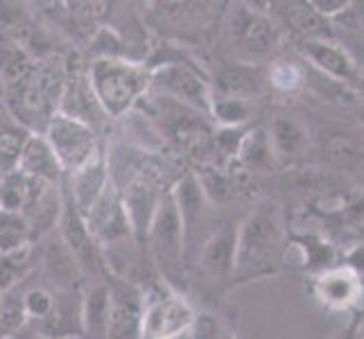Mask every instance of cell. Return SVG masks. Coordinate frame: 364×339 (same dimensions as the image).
<instances>
[{
	"mask_svg": "<svg viewBox=\"0 0 364 339\" xmlns=\"http://www.w3.org/2000/svg\"><path fill=\"white\" fill-rule=\"evenodd\" d=\"M23 339H25V337H23ZM30 339H48V337H41V335H36V333H34V335H32Z\"/></svg>",
	"mask_w": 364,
	"mask_h": 339,
	"instance_id": "ab89813d",
	"label": "cell"
},
{
	"mask_svg": "<svg viewBox=\"0 0 364 339\" xmlns=\"http://www.w3.org/2000/svg\"><path fill=\"white\" fill-rule=\"evenodd\" d=\"M346 267L358 274L360 279L364 276V244H358L353 251H348V256H346Z\"/></svg>",
	"mask_w": 364,
	"mask_h": 339,
	"instance_id": "d590c367",
	"label": "cell"
},
{
	"mask_svg": "<svg viewBox=\"0 0 364 339\" xmlns=\"http://www.w3.org/2000/svg\"><path fill=\"white\" fill-rule=\"evenodd\" d=\"M285 251V226L281 208L260 202L237 226L233 283L256 281L279 269Z\"/></svg>",
	"mask_w": 364,
	"mask_h": 339,
	"instance_id": "7a4b0ae2",
	"label": "cell"
},
{
	"mask_svg": "<svg viewBox=\"0 0 364 339\" xmlns=\"http://www.w3.org/2000/svg\"><path fill=\"white\" fill-rule=\"evenodd\" d=\"M55 306H57V296H55V292L46 290V287H32V290H28L21 298L23 317H25V321H34V325L43 323L50 315H53Z\"/></svg>",
	"mask_w": 364,
	"mask_h": 339,
	"instance_id": "1f68e13d",
	"label": "cell"
},
{
	"mask_svg": "<svg viewBox=\"0 0 364 339\" xmlns=\"http://www.w3.org/2000/svg\"><path fill=\"white\" fill-rule=\"evenodd\" d=\"M227 28L231 45L245 59V64H256V59L272 55L279 45V28L262 9L235 5Z\"/></svg>",
	"mask_w": 364,
	"mask_h": 339,
	"instance_id": "ba28073f",
	"label": "cell"
},
{
	"mask_svg": "<svg viewBox=\"0 0 364 339\" xmlns=\"http://www.w3.org/2000/svg\"><path fill=\"white\" fill-rule=\"evenodd\" d=\"M321 154L337 172L364 174V138L350 134H326L321 141Z\"/></svg>",
	"mask_w": 364,
	"mask_h": 339,
	"instance_id": "44dd1931",
	"label": "cell"
},
{
	"mask_svg": "<svg viewBox=\"0 0 364 339\" xmlns=\"http://www.w3.org/2000/svg\"><path fill=\"white\" fill-rule=\"evenodd\" d=\"M306 64V61H304ZM306 84H310L323 99H328L333 104H340V107H353L360 102V91L353 89V86H346L337 80L326 77V75L317 72L315 68H310L306 64Z\"/></svg>",
	"mask_w": 364,
	"mask_h": 339,
	"instance_id": "83f0119b",
	"label": "cell"
},
{
	"mask_svg": "<svg viewBox=\"0 0 364 339\" xmlns=\"http://www.w3.org/2000/svg\"><path fill=\"white\" fill-rule=\"evenodd\" d=\"M362 122H364V104H362Z\"/></svg>",
	"mask_w": 364,
	"mask_h": 339,
	"instance_id": "7bdbcfd3",
	"label": "cell"
},
{
	"mask_svg": "<svg viewBox=\"0 0 364 339\" xmlns=\"http://www.w3.org/2000/svg\"><path fill=\"white\" fill-rule=\"evenodd\" d=\"M5 290H3V287H0V315H3V310H5V306H7V298H5Z\"/></svg>",
	"mask_w": 364,
	"mask_h": 339,
	"instance_id": "f35d334b",
	"label": "cell"
},
{
	"mask_svg": "<svg viewBox=\"0 0 364 339\" xmlns=\"http://www.w3.org/2000/svg\"><path fill=\"white\" fill-rule=\"evenodd\" d=\"M254 118V102L242 99L213 97L210 104V122H215L222 129H242Z\"/></svg>",
	"mask_w": 364,
	"mask_h": 339,
	"instance_id": "4316f807",
	"label": "cell"
},
{
	"mask_svg": "<svg viewBox=\"0 0 364 339\" xmlns=\"http://www.w3.org/2000/svg\"><path fill=\"white\" fill-rule=\"evenodd\" d=\"M149 93L191 107L210 118L213 91L206 75L188 61H163L149 68Z\"/></svg>",
	"mask_w": 364,
	"mask_h": 339,
	"instance_id": "52a82bcc",
	"label": "cell"
},
{
	"mask_svg": "<svg viewBox=\"0 0 364 339\" xmlns=\"http://www.w3.org/2000/svg\"><path fill=\"white\" fill-rule=\"evenodd\" d=\"M86 82L105 118H127L149 93V66L132 59H91Z\"/></svg>",
	"mask_w": 364,
	"mask_h": 339,
	"instance_id": "3957f363",
	"label": "cell"
},
{
	"mask_svg": "<svg viewBox=\"0 0 364 339\" xmlns=\"http://www.w3.org/2000/svg\"><path fill=\"white\" fill-rule=\"evenodd\" d=\"M68 82V61L59 53L43 57L30 75L14 86H7L5 109L23 129L43 134L48 122L59 113Z\"/></svg>",
	"mask_w": 364,
	"mask_h": 339,
	"instance_id": "6da1fadb",
	"label": "cell"
},
{
	"mask_svg": "<svg viewBox=\"0 0 364 339\" xmlns=\"http://www.w3.org/2000/svg\"><path fill=\"white\" fill-rule=\"evenodd\" d=\"M109 166H107V152L102 156H97L93 163H89L86 168L80 172L68 174V177L61 179V188L66 190L70 197L73 206L80 210V215H84L89 210L95 199L105 193V188L109 185Z\"/></svg>",
	"mask_w": 364,
	"mask_h": 339,
	"instance_id": "5bb4252c",
	"label": "cell"
},
{
	"mask_svg": "<svg viewBox=\"0 0 364 339\" xmlns=\"http://www.w3.org/2000/svg\"><path fill=\"white\" fill-rule=\"evenodd\" d=\"M109 283V325L107 339H141L143 287L107 276Z\"/></svg>",
	"mask_w": 364,
	"mask_h": 339,
	"instance_id": "30bf717a",
	"label": "cell"
},
{
	"mask_svg": "<svg viewBox=\"0 0 364 339\" xmlns=\"http://www.w3.org/2000/svg\"><path fill=\"white\" fill-rule=\"evenodd\" d=\"M267 75L256 64H231L227 68L218 70V75L210 82L213 97H227V99H242V102H254L256 97L265 93Z\"/></svg>",
	"mask_w": 364,
	"mask_h": 339,
	"instance_id": "7c38bea8",
	"label": "cell"
},
{
	"mask_svg": "<svg viewBox=\"0 0 364 339\" xmlns=\"http://www.w3.org/2000/svg\"><path fill=\"white\" fill-rule=\"evenodd\" d=\"M43 138L48 141L50 149L55 152L64 177L80 172L97 156L105 154V147L100 143L95 127H91L84 120L66 116L61 111L55 113V118L48 122Z\"/></svg>",
	"mask_w": 364,
	"mask_h": 339,
	"instance_id": "8992f818",
	"label": "cell"
},
{
	"mask_svg": "<svg viewBox=\"0 0 364 339\" xmlns=\"http://www.w3.org/2000/svg\"><path fill=\"white\" fill-rule=\"evenodd\" d=\"M143 244L152 265L159 269L163 283L170 285L172 290H177L174 285L179 283L186 262V237L172 190L163 195L154 217L149 222V229L143 237Z\"/></svg>",
	"mask_w": 364,
	"mask_h": 339,
	"instance_id": "277c9868",
	"label": "cell"
},
{
	"mask_svg": "<svg viewBox=\"0 0 364 339\" xmlns=\"http://www.w3.org/2000/svg\"><path fill=\"white\" fill-rule=\"evenodd\" d=\"M267 84L274 89L292 93L306 84V64L304 61H292V59H279L269 66L267 72Z\"/></svg>",
	"mask_w": 364,
	"mask_h": 339,
	"instance_id": "4dcf8cb0",
	"label": "cell"
},
{
	"mask_svg": "<svg viewBox=\"0 0 364 339\" xmlns=\"http://www.w3.org/2000/svg\"><path fill=\"white\" fill-rule=\"evenodd\" d=\"M109 283L100 279L86 285L80 301V339H107Z\"/></svg>",
	"mask_w": 364,
	"mask_h": 339,
	"instance_id": "e0dca14e",
	"label": "cell"
},
{
	"mask_svg": "<svg viewBox=\"0 0 364 339\" xmlns=\"http://www.w3.org/2000/svg\"><path fill=\"white\" fill-rule=\"evenodd\" d=\"M197 179L208 199V204H227L237 195L235 181L220 168H208L204 172H197Z\"/></svg>",
	"mask_w": 364,
	"mask_h": 339,
	"instance_id": "f546056e",
	"label": "cell"
},
{
	"mask_svg": "<svg viewBox=\"0 0 364 339\" xmlns=\"http://www.w3.org/2000/svg\"><path fill=\"white\" fill-rule=\"evenodd\" d=\"M30 256H32V244L0 254V287L5 292L11 285H16L25 276V271L30 269Z\"/></svg>",
	"mask_w": 364,
	"mask_h": 339,
	"instance_id": "d6a6232c",
	"label": "cell"
},
{
	"mask_svg": "<svg viewBox=\"0 0 364 339\" xmlns=\"http://www.w3.org/2000/svg\"><path fill=\"white\" fill-rule=\"evenodd\" d=\"M267 136L274 149V158L283 163L296 161L310 145L308 129L290 116H276L269 124Z\"/></svg>",
	"mask_w": 364,
	"mask_h": 339,
	"instance_id": "7402d4cb",
	"label": "cell"
},
{
	"mask_svg": "<svg viewBox=\"0 0 364 339\" xmlns=\"http://www.w3.org/2000/svg\"><path fill=\"white\" fill-rule=\"evenodd\" d=\"M48 185H53V183L36 181L16 168L3 172L0 174V210L28 217Z\"/></svg>",
	"mask_w": 364,
	"mask_h": 339,
	"instance_id": "2e32d148",
	"label": "cell"
},
{
	"mask_svg": "<svg viewBox=\"0 0 364 339\" xmlns=\"http://www.w3.org/2000/svg\"><path fill=\"white\" fill-rule=\"evenodd\" d=\"M84 224L100 249H111L127 240H136L134 229L129 224L127 210H124L122 197L114 181H109L105 193L95 199V204L84 212Z\"/></svg>",
	"mask_w": 364,
	"mask_h": 339,
	"instance_id": "9c48e42d",
	"label": "cell"
},
{
	"mask_svg": "<svg viewBox=\"0 0 364 339\" xmlns=\"http://www.w3.org/2000/svg\"><path fill=\"white\" fill-rule=\"evenodd\" d=\"M333 41L342 45L350 59L364 70V3H348L331 18Z\"/></svg>",
	"mask_w": 364,
	"mask_h": 339,
	"instance_id": "ffe728a7",
	"label": "cell"
},
{
	"mask_svg": "<svg viewBox=\"0 0 364 339\" xmlns=\"http://www.w3.org/2000/svg\"><path fill=\"white\" fill-rule=\"evenodd\" d=\"M362 294H364L362 279L348 267L323 271L317 281V296L326 306L335 310H346L358 306L362 301Z\"/></svg>",
	"mask_w": 364,
	"mask_h": 339,
	"instance_id": "d6986e66",
	"label": "cell"
},
{
	"mask_svg": "<svg viewBox=\"0 0 364 339\" xmlns=\"http://www.w3.org/2000/svg\"><path fill=\"white\" fill-rule=\"evenodd\" d=\"M141 339H174L193 330L197 315L179 290L170 285H149L143 290Z\"/></svg>",
	"mask_w": 364,
	"mask_h": 339,
	"instance_id": "5b68a950",
	"label": "cell"
},
{
	"mask_svg": "<svg viewBox=\"0 0 364 339\" xmlns=\"http://www.w3.org/2000/svg\"><path fill=\"white\" fill-rule=\"evenodd\" d=\"M191 339H231V337L210 315H199L191 330Z\"/></svg>",
	"mask_w": 364,
	"mask_h": 339,
	"instance_id": "836d02e7",
	"label": "cell"
},
{
	"mask_svg": "<svg viewBox=\"0 0 364 339\" xmlns=\"http://www.w3.org/2000/svg\"><path fill=\"white\" fill-rule=\"evenodd\" d=\"M5 97H7V84L3 80V75H0V107L5 104Z\"/></svg>",
	"mask_w": 364,
	"mask_h": 339,
	"instance_id": "74e56055",
	"label": "cell"
},
{
	"mask_svg": "<svg viewBox=\"0 0 364 339\" xmlns=\"http://www.w3.org/2000/svg\"><path fill=\"white\" fill-rule=\"evenodd\" d=\"M337 339H362L360 321H353L348 328H344V333H340V337H337Z\"/></svg>",
	"mask_w": 364,
	"mask_h": 339,
	"instance_id": "8d00e7d4",
	"label": "cell"
},
{
	"mask_svg": "<svg viewBox=\"0 0 364 339\" xmlns=\"http://www.w3.org/2000/svg\"><path fill=\"white\" fill-rule=\"evenodd\" d=\"M237 161L247 166L249 170H262V168H269L274 158V149L269 143V136L265 129H251L245 134L242 138V145L237 149Z\"/></svg>",
	"mask_w": 364,
	"mask_h": 339,
	"instance_id": "484cf974",
	"label": "cell"
},
{
	"mask_svg": "<svg viewBox=\"0 0 364 339\" xmlns=\"http://www.w3.org/2000/svg\"><path fill=\"white\" fill-rule=\"evenodd\" d=\"M235 235L237 226L224 224L213 231L197 251V262L213 281H231L235 265Z\"/></svg>",
	"mask_w": 364,
	"mask_h": 339,
	"instance_id": "4fadbf2b",
	"label": "cell"
},
{
	"mask_svg": "<svg viewBox=\"0 0 364 339\" xmlns=\"http://www.w3.org/2000/svg\"><path fill=\"white\" fill-rule=\"evenodd\" d=\"M299 48L310 68L360 91V86L364 84V70L350 59L342 45H337L335 41H299Z\"/></svg>",
	"mask_w": 364,
	"mask_h": 339,
	"instance_id": "8fae6325",
	"label": "cell"
},
{
	"mask_svg": "<svg viewBox=\"0 0 364 339\" xmlns=\"http://www.w3.org/2000/svg\"><path fill=\"white\" fill-rule=\"evenodd\" d=\"M5 339H23V337H18V333H16V335H11V337H5Z\"/></svg>",
	"mask_w": 364,
	"mask_h": 339,
	"instance_id": "b9f144b4",
	"label": "cell"
},
{
	"mask_svg": "<svg viewBox=\"0 0 364 339\" xmlns=\"http://www.w3.org/2000/svg\"><path fill=\"white\" fill-rule=\"evenodd\" d=\"M310 3L323 18L331 21V18H335L337 14H340V11L350 3V0H310Z\"/></svg>",
	"mask_w": 364,
	"mask_h": 339,
	"instance_id": "e575fe53",
	"label": "cell"
},
{
	"mask_svg": "<svg viewBox=\"0 0 364 339\" xmlns=\"http://www.w3.org/2000/svg\"><path fill=\"white\" fill-rule=\"evenodd\" d=\"M25 244H32V231L28 217L0 210V254L21 249Z\"/></svg>",
	"mask_w": 364,
	"mask_h": 339,
	"instance_id": "f1b7e54d",
	"label": "cell"
},
{
	"mask_svg": "<svg viewBox=\"0 0 364 339\" xmlns=\"http://www.w3.org/2000/svg\"><path fill=\"white\" fill-rule=\"evenodd\" d=\"M174 339H191V333H188V335H181V337H174Z\"/></svg>",
	"mask_w": 364,
	"mask_h": 339,
	"instance_id": "60d3db41",
	"label": "cell"
},
{
	"mask_svg": "<svg viewBox=\"0 0 364 339\" xmlns=\"http://www.w3.org/2000/svg\"><path fill=\"white\" fill-rule=\"evenodd\" d=\"M43 265L50 274L53 283L59 285V290H73V283L80 281L82 269L77 265V260L73 258L68 247L61 242V237L57 240H50L43 249Z\"/></svg>",
	"mask_w": 364,
	"mask_h": 339,
	"instance_id": "603a6c76",
	"label": "cell"
},
{
	"mask_svg": "<svg viewBox=\"0 0 364 339\" xmlns=\"http://www.w3.org/2000/svg\"><path fill=\"white\" fill-rule=\"evenodd\" d=\"M16 170L41 183H61V179H64L59 161L50 149L43 134H30L16 161Z\"/></svg>",
	"mask_w": 364,
	"mask_h": 339,
	"instance_id": "ac0fdd59",
	"label": "cell"
},
{
	"mask_svg": "<svg viewBox=\"0 0 364 339\" xmlns=\"http://www.w3.org/2000/svg\"><path fill=\"white\" fill-rule=\"evenodd\" d=\"M276 16L299 41H333L331 21L323 18L312 3H276Z\"/></svg>",
	"mask_w": 364,
	"mask_h": 339,
	"instance_id": "9a60e30c",
	"label": "cell"
},
{
	"mask_svg": "<svg viewBox=\"0 0 364 339\" xmlns=\"http://www.w3.org/2000/svg\"><path fill=\"white\" fill-rule=\"evenodd\" d=\"M36 59L16 39L0 30V75L7 86H14L25 80L34 68Z\"/></svg>",
	"mask_w": 364,
	"mask_h": 339,
	"instance_id": "cb8c5ba5",
	"label": "cell"
},
{
	"mask_svg": "<svg viewBox=\"0 0 364 339\" xmlns=\"http://www.w3.org/2000/svg\"><path fill=\"white\" fill-rule=\"evenodd\" d=\"M30 138V131L9 116L5 104L0 107V174L16 168L21 149Z\"/></svg>",
	"mask_w": 364,
	"mask_h": 339,
	"instance_id": "d4e9b609",
	"label": "cell"
}]
</instances>
